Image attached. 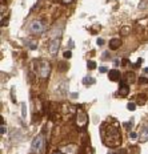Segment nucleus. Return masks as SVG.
<instances>
[{
	"instance_id": "obj_1",
	"label": "nucleus",
	"mask_w": 148,
	"mask_h": 154,
	"mask_svg": "<svg viewBox=\"0 0 148 154\" xmlns=\"http://www.w3.org/2000/svg\"><path fill=\"white\" fill-rule=\"evenodd\" d=\"M103 130V143L108 147H117L122 143V136L119 132V122L111 121L101 125Z\"/></svg>"
},
{
	"instance_id": "obj_2",
	"label": "nucleus",
	"mask_w": 148,
	"mask_h": 154,
	"mask_svg": "<svg viewBox=\"0 0 148 154\" xmlns=\"http://www.w3.org/2000/svg\"><path fill=\"white\" fill-rule=\"evenodd\" d=\"M38 71H39L40 77L47 78L48 74H49V71H51V67H49V64L47 61H40V65L38 67Z\"/></svg>"
},
{
	"instance_id": "obj_3",
	"label": "nucleus",
	"mask_w": 148,
	"mask_h": 154,
	"mask_svg": "<svg viewBox=\"0 0 148 154\" xmlns=\"http://www.w3.org/2000/svg\"><path fill=\"white\" fill-rule=\"evenodd\" d=\"M44 146V137L43 136H36L35 139L32 141V150L34 151H40Z\"/></svg>"
},
{
	"instance_id": "obj_4",
	"label": "nucleus",
	"mask_w": 148,
	"mask_h": 154,
	"mask_svg": "<svg viewBox=\"0 0 148 154\" xmlns=\"http://www.w3.org/2000/svg\"><path fill=\"white\" fill-rule=\"evenodd\" d=\"M77 126L79 128H83V126H85L87 125V122H88V117H87V113L84 110H81V109H79L77 110Z\"/></svg>"
},
{
	"instance_id": "obj_5",
	"label": "nucleus",
	"mask_w": 148,
	"mask_h": 154,
	"mask_svg": "<svg viewBox=\"0 0 148 154\" xmlns=\"http://www.w3.org/2000/svg\"><path fill=\"white\" fill-rule=\"evenodd\" d=\"M43 29H44V27L40 21H32L31 25H29V31L34 32V33H41Z\"/></svg>"
},
{
	"instance_id": "obj_6",
	"label": "nucleus",
	"mask_w": 148,
	"mask_h": 154,
	"mask_svg": "<svg viewBox=\"0 0 148 154\" xmlns=\"http://www.w3.org/2000/svg\"><path fill=\"white\" fill-rule=\"evenodd\" d=\"M59 46H60V40L59 39L51 40V43H49V52H51V55H56L57 50H59Z\"/></svg>"
},
{
	"instance_id": "obj_7",
	"label": "nucleus",
	"mask_w": 148,
	"mask_h": 154,
	"mask_svg": "<svg viewBox=\"0 0 148 154\" xmlns=\"http://www.w3.org/2000/svg\"><path fill=\"white\" fill-rule=\"evenodd\" d=\"M128 93H129L128 84H126L124 81H120V88H119V92H117V94H119V96H127Z\"/></svg>"
},
{
	"instance_id": "obj_8",
	"label": "nucleus",
	"mask_w": 148,
	"mask_h": 154,
	"mask_svg": "<svg viewBox=\"0 0 148 154\" xmlns=\"http://www.w3.org/2000/svg\"><path fill=\"white\" fill-rule=\"evenodd\" d=\"M108 77L111 81H120V72L117 69H112L108 72Z\"/></svg>"
},
{
	"instance_id": "obj_9",
	"label": "nucleus",
	"mask_w": 148,
	"mask_h": 154,
	"mask_svg": "<svg viewBox=\"0 0 148 154\" xmlns=\"http://www.w3.org/2000/svg\"><path fill=\"white\" fill-rule=\"evenodd\" d=\"M122 46V40L120 39H112L109 41V49H119Z\"/></svg>"
},
{
	"instance_id": "obj_10",
	"label": "nucleus",
	"mask_w": 148,
	"mask_h": 154,
	"mask_svg": "<svg viewBox=\"0 0 148 154\" xmlns=\"http://www.w3.org/2000/svg\"><path fill=\"white\" fill-rule=\"evenodd\" d=\"M83 84L84 85H92V84H95V78L91 76H85V77H83Z\"/></svg>"
},
{
	"instance_id": "obj_11",
	"label": "nucleus",
	"mask_w": 148,
	"mask_h": 154,
	"mask_svg": "<svg viewBox=\"0 0 148 154\" xmlns=\"http://www.w3.org/2000/svg\"><path fill=\"white\" fill-rule=\"evenodd\" d=\"M137 98H139L137 102H136L137 105H144L145 104V94H139Z\"/></svg>"
},
{
	"instance_id": "obj_12",
	"label": "nucleus",
	"mask_w": 148,
	"mask_h": 154,
	"mask_svg": "<svg viewBox=\"0 0 148 154\" xmlns=\"http://www.w3.org/2000/svg\"><path fill=\"white\" fill-rule=\"evenodd\" d=\"M127 108H128V110H135L136 109V104L135 102H128V105H127Z\"/></svg>"
},
{
	"instance_id": "obj_13",
	"label": "nucleus",
	"mask_w": 148,
	"mask_h": 154,
	"mask_svg": "<svg viewBox=\"0 0 148 154\" xmlns=\"http://www.w3.org/2000/svg\"><path fill=\"white\" fill-rule=\"evenodd\" d=\"M127 76H128V82H133V81H135V78H133V77H135V74H133L132 72L127 73Z\"/></svg>"
},
{
	"instance_id": "obj_14",
	"label": "nucleus",
	"mask_w": 148,
	"mask_h": 154,
	"mask_svg": "<svg viewBox=\"0 0 148 154\" xmlns=\"http://www.w3.org/2000/svg\"><path fill=\"white\" fill-rule=\"evenodd\" d=\"M87 67H88V69H95L96 68V63L95 61H88L87 63Z\"/></svg>"
},
{
	"instance_id": "obj_15",
	"label": "nucleus",
	"mask_w": 148,
	"mask_h": 154,
	"mask_svg": "<svg viewBox=\"0 0 148 154\" xmlns=\"http://www.w3.org/2000/svg\"><path fill=\"white\" fill-rule=\"evenodd\" d=\"M64 57H66V59L72 57V52H71V50H66V52H64Z\"/></svg>"
},
{
	"instance_id": "obj_16",
	"label": "nucleus",
	"mask_w": 148,
	"mask_h": 154,
	"mask_svg": "<svg viewBox=\"0 0 148 154\" xmlns=\"http://www.w3.org/2000/svg\"><path fill=\"white\" fill-rule=\"evenodd\" d=\"M21 114H23V117H25V114H27V110H25V104H21Z\"/></svg>"
},
{
	"instance_id": "obj_17",
	"label": "nucleus",
	"mask_w": 148,
	"mask_h": 154,
	"mask_svg": "<svg viewBox=\"0 0 148 154\" xmlns=\"http://www.w3.org/2000/svg\"><path fill=\"white\" fill-rule=\"evenodd\" d=\"M99 72H100V73H105V72H109V71H108L107 67H100V68H99Z\"/></svg>"
},
{
	"instance_id": "obj_18",
	"label": "nucleus",
	"mask_w": 148,
	"mask_h": 154,
	"mask_svg": "<svg viewBox=\"0 0 148 154\" xmlns=\"http://www.w3.org/2000/svg\"><path fill=\"white\" fill-rule=\"evenodd\" d=\"M145 82H148V78H145V77H140V78H139V84H145Z\"/></svg>"
},
{
	"instance_id": "obj_19",
	"label": "nucleus",
	"mask_w": 148,
	"mask_h": 154,
	"mask_svg": "<svg viewBox=\"0 0 148 154\" xmlns=\"http://www.w3.org/2000/svg\"><path fill=\"white\" fill-rule=\"evenodd\" d=\"M129 137H131V138H137V133L131 132V133H129Z\"/></svg>"
},
{
	"instance_id": "obj_20",
	"label": "nucleus",
	"mask_w": 148,
	"mask_h": 154,
	"mask_svg": "<svg viewBox=\"0 0 148 154\" xmlns=\"http://www.w3.org/2000/svg\"><path fill=\"white\" fill-rule=\"evenodd\" d=\"M96 43H98V45H103V44H104V40H103V39H100V37H99Z\"/></svg>"
},
{
	"instance_id": "obj_21",
	"label": "nucleus",
	"mask_w": 148,
	"mask_h": 154,
	"mask_svg": "<svg viewBox=\"0 0 148 154\" xmlns=\"http://www.w3.org/2000/svg\"><path fill=\"white\" fill-rule=\"evenodd\" d=\"M0 133H2V134L6 133V126H4V124L2 125V128H0Z\"/></svg>"
},
{
	"instance_id": "obj_22",
	"label": "nucleus",
	"mask_w": 148,
	"mask_h": 154,
	"mask_svg": "<svg viewBox=\"0 0 148 154\" xmlns=\"http://www.w3.org/2000/svg\"><path fill=\"white\" fill-rule=\"evenodd\" d=\"M131 125H132V122H127V124H124V128H126V129H131Z\"/></svg>"
},
{
	"instance_id": "obj_23",
	"label": "nucleus",
	"mask_w": 148,
	"mask_h": 154,
	"mask_svg": "<svg viewBox=\"0 0 148 154\" xmlns=\"http://www.w3.org/2000/svg\"><path fill=\"white\" fill-rule=\"evenodd\" d=\"M7 23H8V19H3V20H2V25H3V27L7 25Z\"/></svg>"
},
{
	"instance_id": "obj_24",
	"label": "nucleus",
	"mask_w": 148,
	"mask_h": 154,
	"mask_svg": "<svg viewBox=\"0 0 148 154\" xmlns=\"http://www.w3.org/2000/svg\"><path fill=\"white\" fill-rule=\"evenodd\" d=\"M29 48H31V49H36V44H35V43H31V44H29Z\"/></svg>"
},
{
	"instance_id": "obj_25",
	"label": "nucleus",
	"mask_w": 148,
	"mask_h": 154,
	"mask_svg": "<svg viewBox=\"0 0 148 154\" xmlns=\"http://www.w3.org/2000/svg\"><path fill=\"white\" fill-rule=\"evenodd\" d=\"M103 59H104V60H108V52L103 53Z\"/></svg>"
},
{
	"instance_id": "obj_26",
	"label": "nucleus",
	"mask_w": 148,
	"mask_h": 154,
	"mask_svg": "<svg viewBox=\"0 0 148 154\" xmlns=\"http://www.w3.org/2000/svg\"><path fill=\"white\" fill-rule=\"evenodd\" d=\"M62 2H63L64 4H69V3H72V0H62Z\"/></svg>"
},
{
	"instance_id": "obj_27",
	"label": "nucleus",
	"mask_w": 148,
	"mask_h": 154,
	"mask_svg": "<svg viewBox=\"0 0 148 154\" xmlns=\"http://www.w3.org/2000/svg\"><path fill=\"white\" fill-rule=\"evenodd\" d=\"M119 63H120V61H119L117 59H116V60H113V64H115V67H117V65H119Z\"/></svg>"
},
{
	"instance_id": "obj_28",
	"label": "nucleus",
	"mask_w": 148,
	"mask_h": 154,
	"mask_svg": "<svg viewBox=\"0 0 148 154\" xmlns=\"http://www.w3.org/2000/svg\"><path fill=\"white\" fill-rule=\"evenodd\" d=\"M115 154H126V150H120V151H116Z\"/></svg>"
},
{
	"instance_id": "obj_29",
	"label": "nucleus",
	"mask_w": 148,
	"mask_h": 154,
	"mask_svg": "<svg viewBox=\"0 0 148 154\" xmlns=\"http://www.w3.org/2000/svg\"><path fill=\"white\" fill-rule=\"evenodd\" d=\"M144 72H145V73H148V68H144Z\"/></svg>"
},
{
	"instance_id": "obj_30",
	"label": "nucleus",
	"mask_w": 148,
	"mask_h": 154,
	"mask_svg": "<svg viewBox=\"0 0 148 154\" xmlns=\"http://www.w3.org/2000/svg\"><path fill=\"white\" fill-rule=\"evenodd\" d=\"M53 154H62V151H56V153H53Z\"/></svg>"
}]
</instances>
